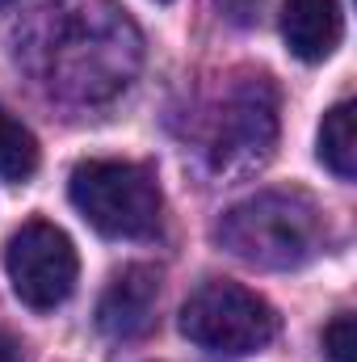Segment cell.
Here are the masks:
<instances>
[{
  "label": "cell",
  "mask_w": 357,
  "mask_h": 362,
  "mask_svg": "<svg viewBox=\"0 0 357 362\" xmlns=\"http://www.w3.org/2000/svg\"><path fill=\"white\" fill-rule=\"evenodd\" d=\"M13 59L55 101L101 105L135 85L143 34L118 0H47L13 34Z\"/></svg>",
  "instance_id": "1"
},
{
  "label": "cell",
  "mask_w": 357,
  "mask_h": 362,
  "mask_svg": "<svg viewBox=\"0 0 357 362\" xmlns=\"http://www.w3.org/2000/svg\"><path fill=\"white\" fill-rule=\"evenodd\" d=\"M214 236L257 270H298L324 249L328 219L307 189H257L223 211Z\"/></svg>",
  "instance_id": "2"
},
{
  "label": "cell",
  "mask_w": 357,
  "mask_h": 362,
  "mask_svg": "<svg viewBox=\"0 0 357 362\" xmlns=\"http://www.w3.org/2000/svg\"><path fill=\"white\" fill-rule=\"evenodd\" d=\"M72 206L89 219L101 236L143 240L160 228V181L147 165L135 160H85L68 181Z\"/></svg>",
  "instance_id": "3"
},
{
  "label": "cell",
  "mask_w": 357,
  "mask_h": 362,
  "mask_svg": "<svg viewBox=\"0 0 357 362\" xmlns=\"http://www.w3.org/2000/svg\"><path fill=\"white\" fill-rule=\"evenodd\" d=\"M277 148V89L269 76H240L223 93L210 135H206V156L219 177H253L273 160Z\"/></svg>",
  "instance_id": "4"
},
{
  "label": "cell",
  "mask_w": 357,
  "mask_h": 362,
  "mask_svg": "<svg viewBox=\"0 0 357 362\" xmlns=\"http://www.w3.org/2000/svg\"><path fill=\"white\" fill-rule=\"evenodd\" d=\"M181 333L210 354L244 358V354H261L277 337V312L257 291L231 278H210L185 299Z\"/></svg>",
  "instance_id": "5"
},
{
  "label": "cell",
  "mask_w": 357,
  "mask_h": 362,
  "mask_svg": "<svg viewBox=\"0 0 357 362\" xmlns=\"http://www.w3.org/2000/svg\"><path fill=\"white\" fill-rule=\"evenodd\" d=\"M4 270H8V282L25 308L51 312L76 291L80 257H76V245L63 228H55L47 219H30L8 236Z\"/></svg>",
  "instance_id": "6"
},
{
  "label": "cell",
  "mask_w": 357,
  "mask_h": 362,
  "mask_svg": "<svg viewBox=\"0 0 357 362\" xmlns=\"http://www.w3.org/2000/svg\"><path fill=\"white\" fill-rule=\"evenodd\" d=\"M160 303V270L156 266H126L109 278L97 299V329L109 341H139L156 325Z\"/></svg>",
  "instance_id": "7"
},
{
  "label": "cell",
  "mask_w": 357,
  "mask_h": 362,
  "mask_svg": "<svg viewBox=\"0 0 357 362\" xmlns=\"http://www.w3.org/2000/svg\"><path fill=\"white\" fill-rule=\"evenodd\" d=\"M277 21H282V38L290 47V55L303 64L328 59L345 34V17H341L337 0H286Z\"/></svg>",
  "instance_id": "8"
},
{
  "label": "cell",
  "mask_w": 357,
  "mask_h": 362,
  "mask_svg": "<svg viewBox=\"0 0 357 362\" xmlns=\"http://www.w3.org/2000/svg\"><path fill=\"white\" fill-rule=\"evenodd\" d=\"M320 160L341 181L357 177V105L337 101L320 122Z\"/></svg>",
  "instance_id": "9"
},
{
  "label": "cell",
  "mask_w": 357,
  "mask_h": 362,
  "mask_svg": "<svg viewBox=\"0 0 357 362\" xmlns=\"http://www.w3.org/2000/svg\"><path fill=\"white\" fill-rule=\"evenodd\" d=\"M38 173V139L25 122L0 110V181H30Z\"/></svg>",
  "instance_id": "10"
},
{
  "label": "cell",
  "mask_w": 357,
  "mask_h": 362,
  "mask_svg": "<svg viewBox=\"0 0 357 362\" xmlns=\"http://www.w3.org/2000/svg\"><path fill=\"white\" fill-rule=\"evenodd\" d=\"M324 358H328V362H357L353 312H337V316H332V325L324 329Z\"/></svg>",
  "instance_id": "11"
},
{
  "label": "cell",
  "mask_w": 357,
  "mask_h": 362,
  "mask_svg": "<svg viewBox=\"0 0 357 362\" xmlns=\"http://www.w3.org/2000/svg\"><path fill=\"white\" fill-rule=\"evenodd\" d=\"M0 362H21V350L8 333H0Z\"/></svg>",
  "instance_id": "12"
},
{
  "label": "cell",
  "mask_w": 357,
  "mask_h": 362,
  "mask_svg": "<svg viewBox=\"0 0 357 362\" xmlns=\"http://www.w3.org/2000/svg\"><path fill=\"white\" fill-rule=\"evenodd\" d=\"M223 4H227V8H231V17H240V21L257 8V0H223Z\"/></svg>",
  "instance_id": "13"
},
{
  "label": "cell",
  "mask_w": 357,
  "mask_h": 362,
  "mask_svg": "<svg viewBox=\"0 0 357 362\" xmlns=\"http://www.w3.org/2000/svg\"><path fill=\"white\" fill-rule=\"evenodd\" d=\"M4 4H13V0H0V8H4Z\"/></svg>",
  "instance_id": "14"
}]
</instances>
